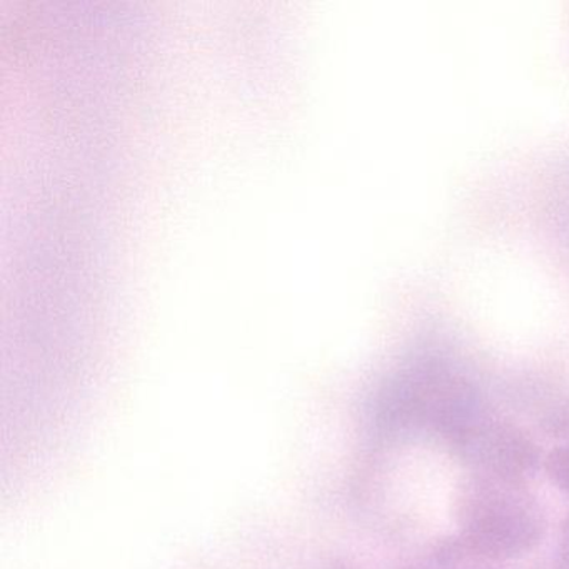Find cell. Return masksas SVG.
<instances>
[{"label":"cell","instance_id":"52a82bcc","mask_svg":"<svg viewBox=\"0 0 569 569\" xmlns=\"http://www.w3.org/2000/svg\"><path fill=\"white\" fill-rule=\"evenodd\" d=\"M328 569H351L349 566H346L345 562H332Z\"/></svg>","mask_w":569,"mask_h":569},{"label":"cell","instance_id":"7a4b0ae2","mask_svg":"<svg viewBox=\"0 0 569 569\" xmlns=\"http://www.w3.org/2000/svg\"><path fill=\"white\" fill-rule=\"evenodd\" d=\"M379 416L386 428L431 432L446 445L482 418L475 388L438 369L402 376L388 392Z\"/></svg>","mask_w":569,"mask_h":569},{"label":"cell","instance_id":"3957f363","mask_svg":"<svg viewBox=\"0 0 569 569\" xmlns=\"http://www.w3.org/2000/svg\"><path fill=\"white\" fill-rule=\"evenodd\" d=\"M452 456L471 472L525 482L538 475L542 451L519 426L481 418L449 442Z\"/></svg>","mask_w":569,"mask_h":569},{"label":"cell","instance_id":"277c9868","mask_svg":"<svg viewBox=\"0 0 569 569\" xmlns=\"http://www.w3.org/2000/svg\"><path fill=\"white\" fill-rule=\"evenodd\" d=\"M549 481L569 498V442L552 448L542 461Z\"/></svg>","mask_w":569,"mask_h":569},{"label":"cell","instance_id":"5b68a950","mask_svg":"<svg viewBox=\"0 0 569 569\" xmlns=\"http://www.w3.org/2000/svg\"><path fill=\"white\" fill-rule=\"evenodd\" d=\"M542 431L551 438L568 439L569 438V401L561 402L549 409L546 415H542L539 421Z\"/></svg>","mask_w":569,"mask_h":569},{"label":"cell","instance_id":"ba28073f","mask_svg":"<svg viewBox=\"0 0 569 569\" xmlns=\"http://www.w3.org/2000/svg\"><path fill=\"white\" fill-rule=\"evenodd\" d=\"M568 569H569V561H568Z\"/></svg>","mask_w":569,"mask_h":569},{"label":"cell","instance_id":"6da1fadb","mask_svg":"<svg viewBox=\"0 0 569 569\" xmlns=\"http://www.w3.org/2000/svg\"><path fill=\"white\" fill-rule=\"evenodd\" d=\"M452 518L465 558H522L541 545L548 531L545 509L528 485L479 472H469L456 486Z\"/></svg>","mask_w":569,"mask_h":569},{"label":"cell","instance_id":"8992f818","mask_svg":"<svg viewBox=\"0 0 569 569\" xmlns=\"http://www.w3.org/2000/svg\"><path fill=\"white\" fill-rule=\"evenodd\" d=\"M561 542L566 559L569 561V515L561 522Z\"/></svg>","mask_w":569,"mask_h":569},{"label":"cell","instance_id":"9c48e42d","mask_svg":"<svg viewBox=\"0 0 569 569\" xmlns=\"http://www.w3.org/2000/svg\"><path fill=\"white\" fill-rule=\"evenodd\" d=\"M479 569H486V568H479Z\"/></svg>","mask_w":569,"mask_h":569}]
</instances>
